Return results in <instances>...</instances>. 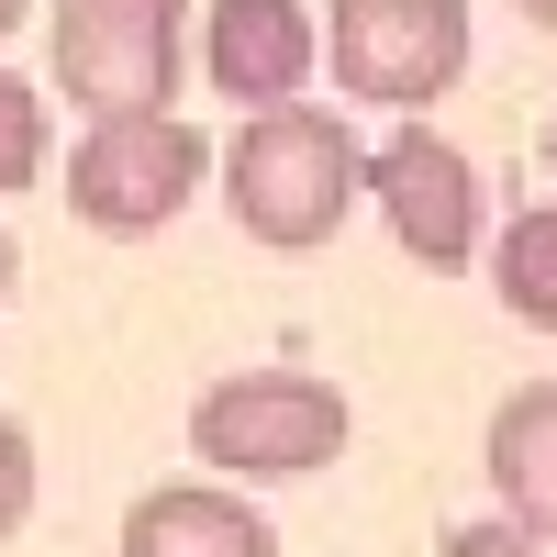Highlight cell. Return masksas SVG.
I'll return each mask as SVG.
<instances>
[{
  "mask_svg": "<svg viewBox=\"0 0 557 557\" xmlns=\"http://www.w3.org/2000/svg\"><path fill=\"white\" fill-rule=\"evenodd\" d=\"M368 190V157H357V134L335 112H246L235 123V146H223V212L246 223L257 246L278 257H312V246H335V223L357 212Z\"/></svg>",
  "mask_w": 557,
  "mask_h": 557,
  "instance_id": "obj_1",
  "label": "cell"
},
{
  "mask_svg": "<svg viewBox=\"0 0 557 557\" xmlns=\"http://www.w3.org/2000/svg\"><path fill=\"white\" fill-rule=\"evenodd\" d=\"M190 457L223 480H312L346 457V391L312 368H235L190 401Z\"/></svg>",
  "mask_w": 557,
  "mask_h": 557,
  "instance_id": "obj_2",
  "label": "cell"
},
{
  "mask_svg": "<svg viewBox=\"0 0 557 557\" xmlns=\"http://www.w3.org/2000/svg\"><path fill=\"white\" fill-rule=\"evenodd\" d=\"M45 57H57V89L89 123L168 112L178 57H190V0H57L45 12Z\"/></svg>",
  "mask_w": 557,
  "mask_h": 557,
  "instance_id": "obj_3",
  "label": "cell"
},
{
  "mask_svg": "<svg viewBox=\"0 0 557 557\" xmlns=\"http://www.w3.org/2000/svg\"><path fill=\"white\" fill-rule=\"evenodd\" d=\"M323 67H335L346 101L424 112L469 78V0H335Z\"/></svg>",
  "mask_w": 557,
  "mask_h": 557,
  "instance_id": "obj_4",
  "label": "cell"
},
{
  "mask_svg": "<svg viewBox=\"0 0 557 557\" xmlns=\"http://www.w3.org/2000/svg\"><path fill=\"white\" fill-rule=\"evenodd\" d=\"M212 178L201 123L178 112H123V123H89L78 157H67V212L101 223V235H157V223L190 212V190Z\"/></svg>",
  "mask_w": 557,
  "mask_h": 557,
  "instance_id": "obj_5",
  "label": "cell"
},
{
  "mask_svg": "<svg viewBox=\"0 0 557 557\" xmlns=\"http://www.w3.org/2000/svg\"><path fill=\"white\" fill-rule=\"evenodd\" d=\"M368 201L391 212L401 257H424V268H469L480 257V168L457 157L435 123H401L391 146L368 157Z\"/></svg>",
  "mask_w": 557,
  "mask_h": 557,
  "instance_id": "obj_6",
  "label": "cell"
},
{
  "mask_svg": "<svg viewBox=\"0 0 557 557\" xmlns=\"http://www.w3.org/2000/svg\"><path fill=\"white\" fill-rule=\"evenodd\" d=\"M312 67H323V23L301 12V0H212L201 12V78L223 89V101L290 112Z\"/></svg>",
  "mask_w": 557,
  "mask_h": 557,
  "instance_id": "obj_7",
  "label": "cell"
},
{
  "mask_svg": "<svg viewBox=\"0 0 557 557\" xmlns=\"http://www.w3.org/2000/svg\"><path fill=\"white\" fill-rule=\"evenodd\" d=\"M123 557H278V524L212 480H168L123 513Z\"/></svg>",
  "mask_w": 557,
  "mask_h": 557,
  "instance_id": "obj_8",
  "label": "cell"
},
{
  "mask_svg": "<svg viewBox=\"0 0 557 557\" xmlns=\"http://www.w3.org/2000/svg\"><path fill=\"white\" fill-rule=\"evenodd\" d=\"M491 491L513 535H557V380H524L491 412Z\"/></svg>",
  "mask_w": 557,
  "mask_h": 557,
  "instance_id": "obj_9",
  "label": "cell"
},
{
  "mask_svg": "<svg viewBox=\"0 0 557 557\" xmlns=\"http://www.w3.org/2000/svg\"><path fill=\"white\" fill-rule=\"evenodd\" d=\"M491 290L513 323H535V335H557V201L513 212L502 223V246H491Z\"/></svg>",
  "mask_w": 557,
  "mask_h": 557,
  "instance_id": "obj_10",
  "label": "cell"
},
{
  "mask_svg": "<svg viewBox=\"0 0 557 557\" xmlns=\"http://www.w3.org/2000/svg\"><path fill=\"white\" fill-rule=\"evenodd\" d=\"M34 178H45V101H34L12 67H0V201L34 190Z\"/></svg>",
  "mask_w": 557,
  "mask_h": 557,
  "instance_id": "obj_11",
  "label": "cell"
},
{
  "mask_svg": "<svg viewBox=\"0 0 557 557\" xmlns=\"http://www.w3.org/2000/svg\"><path fill=\"white\" fill-rule=\"evenodd\" d=\"M23 513H34V435L0 412V546L23 535Z\"/></svg>",
  "mask_w": 557,
  "mask_h": 557,
  "instance_id": "obj_12",
  "label": "cell"
},
{
  "mask_svg": "<svg viewBox=\"0 0 557 557\" xmlns=\"http://www.w3.org/2000/svg\"><path fill=\"white\" fill-rule=\"evenodd\" d=\"M446 557H524V535H513V524H457Z\"/></svg>",
  "mask_w": 557,
  "mask_h": 557,
  "instance_id": "obj_13",
  "label": "cell"
},
{
  "mask_svg": "<svg viewBox=\"0 0 557 557\" xmlns=\"http://www.w3.org/2000/svg\"><path fill=\"white\" fill-rule=\"evenodd\" d=\"M513 12H524V23H546V34H557V0H513Z\"/></svg>",
  "mask_w": 557,
  "mask_h": 557,
  "instance_id": "obj_14",
  "label": "cell"
},
{
  "mask_svg": "<svg viewBox=\"0 0 557 557\" xmlns=\"http://www.w3.org/2000/svg\"><path fill=\"white\" fill-rule=\"evenodd\" d=\"M12 268H23V257H12V235H0V301H12Z\"/></svg>",
  "mask_w": 557,
  "mask_h": 557,
  "instance_id": "obj_15",
  "label": "cell"
},
{
  "mask_svg": "<svg viewBox=\"0 0 557 557\" xmlns=\"http://www.w3.org/2000/svg\"><path fill=\"white\" fill-rule=\"evenodd\" d=\"M23 12H34V0H0V34H12V23H23Z\"/></svg>",
  "mask_w": 557,
  "mask_h": 557,
  "instance_id": "obj_16",
  "label": "cell"
},
{
  "mask_svg": "<svg viewBox=\"0 0 557 557\" xmlns=\"http://www.w3.org/2000/svg\"><path fill=\"white\" fill-rule=\"evenodd\" d=\"M546 168H557V123H546Z\"/></svg>",
  "mask_w": 557,
  "mask_h": 557,
  "instance_id": "obj_17",
  "label": "cell"
}]
</instances>
